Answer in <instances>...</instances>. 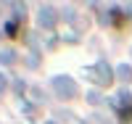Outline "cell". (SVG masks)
Segmentation results:
<instances>
[{"label": "cell", "mask_w": 132, "mask_h": 124, "mask_svg": "<svg viewBox=\"0 0 132 124\" xmlns=\"http://www.w3.org/2000/svg\"><path fill=\"white\" fill-rule=\"evenodd\" d=\"M111 106H114V111L132 108V93H129V90H119V93L111 98Z\"/></svg>", "instance_id": "cell-4"}, {"label": "cell", "mask_w": 132, "mask_h": 124, "mask_svg": "<svg viewBox=\"0 0 132 124\" xmlns=\"http://www.w3.org/2000/svg\"><path fill=\"white\" fill-rule=\"evenodd\" d=\"M116 77H119L122 82H132V66H129V63H119V66H116Z\"/></svg>", "instance_id": "cell-5"}, {"label": "cell", "mask_w": 132, "mask_h": 124, "mask_svg": "<svg viewBox=\"0 0 132 124\" xmlns=\"http://www.w3.org/2000/svg\"><path fill=\"white\" fill-rule=\"evenodd\" d=\"M50 82H53V90H56V95H58V98L69 100V98L77 95V85H74L71 77H66V74H56Z\"/></svg>", "instance_id": "cell-1"}, {"label": "cell", "mask_w": 132, "mask_h": 124, "mask_svg": "<svg viewBox=\"0 0 132 124\" xmlns=\"http://www.w3.org/2000/svg\"><path fill=\"white\" fill-rule=\"evenodd\" d=\"M122 11H124V16H132V3H122Z\"/></svg>", "instance_id": "cell-13"}, {"label": "cell", "mask_w": 132, "mask_h": 124, "mask_svg": "<svg viewBox=\"0 0 132 124\" xmlns=\"http://www.w3.org/2000/svg\"><path fill=\"white\" fill-rule=\"evenodd\" d=\"M122 114V121H132V108H124V111H119Z\"/></svg>", "instance_id": "cell-12"}, {"label": "cell", "mask_w": 132, "mask_h": 124, "mask_svg": "<svg viewBox=\"0 0 132 124\" xmlns=\"http://www.w3.org/2000/svg\"><path fill=\"white\" fill-rule=\"evenodd\" d=\"M29 93L35 95V100H40V103H42V100H45V95H42V90H40V87H32Z\"/></svg>", "instance_id": "cell-11"}, {"label": "cell", "mask_w": 132, "mask_h": 124, "mask_svg": "<svg viewBox=\"0 0 132 124\" xmlns=\"http://www.w3.org/2000/svg\"><path fill=\"white\" fill-rule=\"evenodd\" d=\"M48 124H56V121H48Z\"/></svg>", "instance_id": "cell-15"}, {"label": "cell", "mask_w": 132, "mask_h": 124, "mask_svg": "<svg viewBox=\"0 0 132 124\" xmlns=\"http://www.w3.org/2000/svg\"><path fill=\"white\" fill-rule=\"evenodd\" d=\"M27 66H29V69H37V66H40V55L37 53H29L27 55Z\"/></svg>", "instance_id": "cell-10"}, {"label": "cell", "mask_w": 132, "mask_h": 124, "mask_svg": "<svg viewBox=\"0 0 132 124\" xmlns=\"http://www.w3.org/2000/svg\"><path fill=\"white\" fill-rule=\"evenodd\" d=\"M90 71L95 74L93 79H98V85H103V87H106V85H111V79H114V74H116V71L111 69V66L106 63V61H98V63L93 66V69H90Z\"/></svg>", "instance_id": "cell-2"}, {"label": "cell", "mask_w": 132, "mask_h": 124, "mask_svg": "<svg viewBox=\"0 0 132 124\" xmlns=\"http://www.w3.org/2000/svg\"><path fill=\"white\" fill-rule=\"evenodd\" d=\"M87 103H93V106L103 103V95H101V93H95V90H90V93H87Z\"/></svg>", "instance_id": "cell-9"}, {"label": "cell", "mask_w": 132, "mask_h": 124, "mask_svg": "<svg viewBox=\"0 0 132 124\" xmlns=\"http://www.w3.org/2000/svg\"><path fill=\"white\" fill-rule=\"evenodd\" d=\"M11 8H13V19H24V11H27L24 3H11Z\"/></svg>", "instance_id": "cell-8"}, {"label": "cell", "mask_w": 132, "mask_h": 124, "mask_svg": "<svg viewBox=\"0 0 132 124\" xmlns=\"http://www.w3.org/2000/svg\"><path fill=\"white\" fill-rule=\"evenodd\" d=\"M56 21H58L56 8H50V5H40V11H37V24H40L42 29H53V27H56Z\"/></svg>", "instance_id": "cell-3"}, {"label": "cell", "mask_w": 132, "mask_h": 124, "mask_svg": "<svg viewBox=\"0 0 132 124\" xmlns=\"http://www.w3.org/2000/svg\"><path fill=\"white\" fill-rule=\"evenodd\" d=\"M0 63H3V66H8V63H16V50L3 48V50H0Z\"/></svg>", "instance_id": "cell-6"}, {"label": "cell", "mask_w": 132, "mask_h": 124, "mask_svg": "<svg viewBox=\"0 0 132 124\" xmlns=\"http://www.w3.org/2000/svg\"><path fill=\"white\" fill-rule=\"evenodd\" d=\"M16 29H19V19H8L5 27H3V32H5V35H11V37L16 35Z\"/></svg>", "instance_id": "cell-7"}, {"label": "cell", "mask_w": 132, "mask_h": 124, "mask_svg": "<svg viewBox=\"0 0 132 124\" xmlns=\"http://www.w3.org/2000/svg\"><path fill=\"white\" fill-rule=\"evenodd\" d=\"M3 90H5V77L0 74V95H3Z\"/></svg>", "instance_id": "cell-14"}]
</instances>
